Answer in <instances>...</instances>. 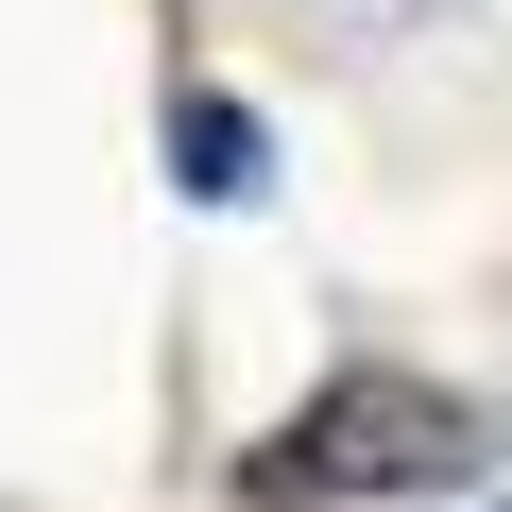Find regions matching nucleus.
I'll return each instance as SVG.
<instances>
[{
  "mask_svg": "<svg viewBox=\"0 0 512 512\" xmlns=\"http://www.w3.org/2000/svg\"><path fill=\"white\" fill-rule=\"evenodd\" d=\"M444 461H461V393L410 376V359H342L274 444L239 461V495H274V512L308 495V512H342V495H427Z\"/></svg>",
  "mask_w": 512,
  "mask_h": 512,
  "instance_id": "nucleus-1",
  "label": "nucleus"
},
{
  "mask_svg": "<svg viewBox=\"0 0 512 512\" xmlns=\"http://www.w3.org/2000/svg\"><path fill=\"white\" fill-rule=\"evenodd\" d=\"M171 154H188V188H205V205H239V188H256V120H239V103H171Z\"/></svg>",
  "mask_w": 512,
  "mask_h": 512,
  "instance_id": "nucleus-2",
  "label": "nucleus"
}]
</instances>
